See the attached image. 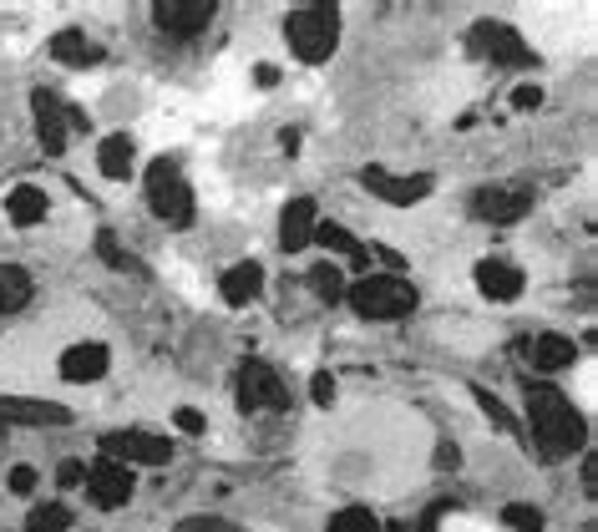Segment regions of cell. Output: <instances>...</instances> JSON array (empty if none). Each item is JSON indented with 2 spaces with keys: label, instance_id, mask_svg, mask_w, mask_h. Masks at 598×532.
<instances>
[{
  "label": "cell",
  "instance_id": "obj_1",
  "mask_svg": "<svg viewBox=\"0 0 598 532\" xmlns=\"http://www.w3.org/2000/svg\"><path fill=\"white\" fill-rule=\"evenodd\" d=\"M528 421H532V441H538V452L553 456V462L584 452L588 426H584V416L573 411V400L563 396L558 386L532 381V386H528Z\"/></svg>",
  "mask_w": 598,
  "mask_h": 532
},
{
  "label": "cell",
  "instance_id": "obj_2",
  "mask_svg": "<svg viewBox=\"0 0 598 532\" xmlns=\"http://www.w3.org/2000/svg\"><path fill=\"white\" fill-rule=\"evenodd\" d=\"M346 299L360 319H406L416 309V290L396 274H360L346 284Z\"/></svg>",
  "mask_w": 598,
  "mask_h": 532
},
{
  "label": "cell",
  "instance_id": "obj_3",
  "mask_svg": "<svg viewBox=\"0 0 598 532\" xmlns=\"http://www.w3.org/2000/svg\"><path fill=\"white\" fill-rule=\"evenodd\" d=\"M284 36H290L294 56L319 67V61H330L335 46H340V11L335 5H305V11H294L284 21Z\"/></svg>",
  "mask_w": 598,
  "mask_h": 532
},
{
  "label": "cell",
  "instance_id": "obj_4",
  "mask_svg": "<svg viewBox=\"0 0 598 532\" xmlns=\"http://www.w3.org/2000/svg\"><path fill=\"white\" fill-rule=\"evenodd\" d=\"M147 208L158 213L162 224H193V188H188L183 168L168 158H158L147 168Z\"/></svg>",
  "mask_w": 598,
  "mask_h": 532
},
{
  "label": "cell",
  "instance_id": "obj_5",
  "mask_svg": "<svg viewBox=\"0 0 598 532\" xmlns=\"http://www.w3.org/2000/svg\"><path fill=\"white\" fill-rule=\"evenodd\" d=\"M31 106H36V137H41V147H46L52 158H61V152H67V133H71V127H77V133H87V112L67 106L56 92H46V87H36V92H31Z\"/></svg>",
  "mask_w": 598,
  "mask_h": 532
},
{
  "label": "cell",
  "instance_id": "obj_6",
  "mask_svg": "<svg viewBox=\"0 0 598 532\" xmlns=\"http://www.w3.org/2000/svg\"><path fill=\"white\" fill-rule=\"evenodd\" d=\"M102 456L122 466H162L173 456V446H168V437H153V431H106Z\"/></svg>",
  "mask_w": 598,
  "mask_h": 532
},
{
  "label": "cell",
  "instance_id": "obj_7",
  "mask_svg": "<svg viewBox=\"0 0 598 532\" xmlns=\"http://www.w3.org/2000/svg\"><path fill=\"white\" fill-rule=\"evenodd\" d=\"M239 406L244 411H290V390L264 360H249L239 371Z\"/></svg>",
  "mask_w": 598,
  "mask_h": 532
},
{
  "label": "cell",
  "instance_id": "obj_8",
  "mask_svg": "<svg viewBox=\"0 0 598 532\" xmlns=\"http://www.w3.org/2000/svg\"><path fill=\"white\" fill-rule=\"evenodd\" d=\"M472 52L493 56L503 67H532V46L512 26H503V21H477L472 26Z\"/></svg>",
  "mask_w": 598,
  "mask_h": 532
},
{
  "label": "cell",
  "instance_id": "obj_9",
  "mask_svg": "<svg viewBox=\"0 0 598 532\" xmlns=\"http://www.w3.org/2000/svg\"><path fill=\"white\" fill-rule=\"evenodd\" d=\"M528 208H532V188H522V183L477 188V193H472V213H477L482 224H518Z\"/></svg>",
  "mask_w": 598,
  "mask_h": 532
},
{
  "label": "cell",
  "instance_id": "obj_10",
  "mask_svg": "<svg viewBox=\"0 0 598 532\" xmlns=\"http://www.w3.org/2000/svg\"><path fill=\"white\" fill-rule=\"evenodd\" d=\"M360 183L371 188L375 199H386L396 203V208H411V203H421L431 188H437V178L431 173H416V178H396L386 173V168H360Z\"/></svg>",
  "mask_w": 598,
  "mask_h": 532
},
{
  "label": "cell",
  "instance_id": "obj_11",
  "mask_svg": "<svg viewBox=\"0 0 598 532\" xmlns=\"http://www.w3.org/2000/svg\"><path fill=\"white\" fill-rule=\"evenodd\" d=\"M87 497H92L97 507H122L127 497H133V466L112 462V456L92 462L87 466Z\"/></svg>",
  "mask_w": 598,
  "mask_h": 532
},
{
  "label": "cell",
  "instance_id": "obj_12",
  "mask_svg": "<svg viewBox=\"0 0 598 532\" xmlns=\"http://www.w3.org/2000/svg\"><path fill=\"white\" fill-rule=\"evenodd\" d=\"M153 21L173 36H199L213 21V0H158L153 5Z\"/></svg>",
  "mask_w": 598,
  "mask_h": 532
},
{
  "label": "cell",
  "instance_id": "obj_13",
  "mask_svg": "<svg viewBox=\"0 0 598 532\" xmlns=\"http://www.w3.org/2000/svg\"><path fill=\"white\" fill-rule=\"evenodd\" d=\"M106 365H112L106 346H102V340H87V346H71L67 355H61V381H71V386H87V381H102Z\"/></svg>",
  "mask_w": 598,
  "mask_h": 532
},
{
  "label": "cell",
  "instance_id": "obj_14",
  "mask_svg": "<svg viewBox=\"0 0 598 532\" xmlns=\"http://www.w3.org/2000/svg\"><path fill=\"white\" fill-rule=\"evenodd\" d=\"M477 290L487 294V299H497V305H507V299H518L522 294V269L507 264V259H482L477 264Z\"/></svg>",
  "mask_w": 598,
  "mask_h": 532
},
{
  "label": "cell",
  "instance_id": "obj_15",
  "mask_svg": "<svg viewBox=\"0 0 598 532\" xmlns=\"http://www.w3.org/2000/svg\"><path fill=\"white\" fill-rule=\"evenodd\" d=\"M315 224H319V213H315V199H294L290 208L280 213V244L284 253H300L309 239H315Z\"/></svg>",
  "mask_w": 598,
  "mask_h": 532
},
{
  "label": "cell",
  "instance_id": "obj_16",
  "mask_svg": "<svg viewBox=\"0 0 598 532\" xmlns=\"http://www.w3.org/2000/svg\"><path fill=\"white\" fill-rule=\"evenodd\" d=\"M218 294H224V305H234V309L253 305V299L264 294V269L253 264V259H244V264H234L224 280H218Z\"/></svg>",
  "mask_w": 598,
  "mask_h": 532
},
{
  "label": "cell",
  "instance_id": "obj_17",
  "mask_svg": "<svg viewBox=\"0 0 598 532\" xmlns=\"http://www.w3.org/2000/svg\"><path fill=\"white\" fill-rule=\"evenodd\" d=\"M0 421H36V426H67L71 411L56 400H21V396H0Z\"/></svg>",
  "mask_w": 598,
  "mask_h": 532
},
{
  "label": "cell",
  "instance_id": "obj_18",
  "mask_svg": "<svg viewBox=\"0 0 598 532\" xmlns=\"http://www.w3.org/2000/svg\"><path fill=\"white\" fill-rule=\"evenodd\" d=\"M46 188H36V183H21V188H11L5 193V218H11L15 228H31V224H41L46 218Z\"/></svg>",
  "mask_w": 598,
  "mask_h": 532
},
{
  "label": "cell",
  "instance_id": "obj_19",
  "mask_svg": "<svg viewBox=\"0 0 598 532\" xmlns=\"http://www.w3.org/2000/svg\"><path fill=\"white\" fill-rule=\"evenodd\" d=\"M528 360L538 371H568L573 360H578V346H573L568 335H538L528 346Z\"/></svg>",
  "mask_w": 598,
  "mask_h": 532
},
{
  "label": "cell",
  "instance_id": "obj_20",
  "mask_svg": "<svg viewBox=\"0 0 598 532\" xmlns=\"http://www.w3.org/2000/svg\"><path fill=\"white\" fill-rule=\"evenodd\" d=\"M52 56L56 61H67V67H92V61H102V46H92L87 31L67 26V31H56L52 36Z\"/></svg>",
  "mask_w": 598,
  "mask_h": 532
},
{
  "label": "cell",
  "instance_id": "obj_21",
  "mask_svg": "<svg viewBox=\"0 0 598 532\" xmlns=\"http://www.w3.org/2000/svg\"><path fill=\"white\" fill-rule=\"evenodd\" d=\"M133 162H137V147L127 133H112L102 143V152H97V168H102V178H127L133 173Z\"/></svg>",
  "mask_w": 598,
  "mask_h": 532
},
{
  "label": "cell",
  "instance_id": "obj_22",
  "mask_svg": "<svg viewBox=\"0 0 598 532\" xmlns=\"http://www.w3.org/2000/svg\"><path fill=\"white\" fill-rule=\"evenodd\" d=\"M315 239L325 244V249H335V253H346L356 269H371V249L350 234V228H340V224H315Z\"/></svg>",
  "mask_w": 598,
  "mask_h": 532
},
{
  "label": "cell",
  "instance_id": "obj_23",
  "mask_svg": "<svg viewBox=\"0 0 598 532\" xmlns=\"http://www.w3.org/2000/svg\"><path fill=\"white\" fill-rule=\"evenodd\" d=\"M26 299H31V274L21 264H0V315H15Z\"/></svg>",
  "mask_w": 598,
  "mask_h": 532
},
{
  "label": "cell",
  "instance_id": "obj_24",
  "mask_svg": "<svg viewBox=\"0 0 598 532\" xmlns=\"http://www.w3.org/2000/svg\"><path fill=\"white\" fill-rule=\"evenodd\" d=\"M309 290H315L325 305L346 299V269H340V264H315V269H309Z\"/></svg>",
  "mask_w": 598,
  "mask_h": 532
},
{
  "label": "cell",
  "instance_id": "obj_25",
  "mask_svg": "<svg viewBox=\"0 0 598 532\" xmlns=\"http://www.w3.org/2000/svg\"><path fill=\"white\" fill-rule=\"evenodd\" d=\"M325 532H381V518H375L371 507H340V512L325 522Z\"/></svg>",
  "mask_w": 598,
  "mask_h": 532
},
{
  "label": "cell",
  "instance_id": "obj_26",
  "mask_svg": "<svg viewBox=\"0 0 598 532\" xmlns=\"http://www.w3.org/2000/svg\"><path fill=\"white\" fill-rule=\"evenodd\" d=\"M71 528V507L61 502H46V507H31L26 532H67Z\"/></svg>",
  "mask_w": 598,
  "mask_h": 532
},
{
  "label": "cell",
  "instance_id": "obj_27",
  "mask_svg": "<svg viewBox=\"0 0 598 532\" xmlns=\"http://www.w3.org/2000/svg\"><path fill=\"white\" fill-rule=\"evenodd\" d=\"M97 253H102L112 269H133V274H143V264H137L133 253H127L117 239H112V228H102V234H97Z\"/></svg>",
  "mask_w": 598,
  "mask_h": 532
},
{
  "label": "cell",
  "instance_id": "obj_28",
  "mask_svg": "<svg viewBox=\"0 0 598 532\" xmlns=\"http://www.w3.org/2000/svg\"><path fill=\"white\" fill-rule=\"evenodd\" d=\"M503 518H507V528H512V532H543V512L528 507V502H512Z\"/></svg>",
  "mask_w": 598,
  "mask_h": 532
},
{
  "label": "cell",
  "instance_id": "obj_29",
  "mask_svg": "<svg viewBox=\"0 0 598 532\" xmlns=\"http://www.w3.org/2000/svg\"><path fill=\"white\" fill-rule=\"evenodd\" d=\"M173 426H178V431H188V437H203V431H208L203 411H193V406H178V411H173Z\"/></svg>",
  "mask_w": 598,
  "mask_h": 532
},
{
  "label": "cell",
  "instance_id": "obj_30",
  "mask_svg": "<svg viewBox=\"0 0 598 532\" xmlns=\"http://www.w3.org/2000/svg\"><path fill=\"white\" fill-rule=\"evenodd\" d=\"M11 493H36V466H11Z\"/></svg>",
  "mask_w": 598,
  "mask_h": 532
},
{
  "label": "cell",
  "instance_id": "obj_31",
  "mask_svg": "<svg viewBox=\"0 0 598 532\" xmlns=\"http://www.w3.org/2000/svg\"><path fill=\"white\" fill-rule=\"evenodd\" d=\"M178 532H228V522L224 518H183Z\"/></svg>",
  "mask_w": 598,
  "mask_h": 532
},
{
  "label": "cell",
  "instance_id": "obj_32",
  "mask_svg": "<svg viewBox=\"0 0 598 532\" xmlns=\"http://www.w3.org/2000/svg\"><path fill=\"white\" fill-rule=\"evenodd\" d=\"M309 396H315L319 406H330V400H335V381H330V375H325V371H319L315 381H309Z\"/></svg>",
  "mask_w": 598,
  "mask_h": 532
},
{
  "label": "cell",
  "instance_id": "obj_33",
  "mask_svg": "<svg viewBox=\"0 0 598 532\" xmlns=\"http://www.w3.org/2000/svg\"><path fill=\"white\" fill-rule=\"evenodd\" d=\"M512 106H518V112H532V106H543V92H538V87H518V92H512Z\"/></svg>",
  "mask_w": 598,
  "mask_h": 532
},
{
  "label": "cell",
  "instance_id": "obj_34",
  "mask_svg": "<svg viewBox=\"0 0 598 532\" xmlns=\"http://www.w3.org/2000/svg\"><path fill=\"white\" fill-rule=\"evenodd\" d=\"M437 466H441V472H456V466H462V452H456L452 441H441V446H437Z\"/></svg>",
  "mask_w": 598,
  "mask_h": 532
},
{
  "label": "cell",
  "instance_id": "obj_35",
  "mask_svg": "<svg viewBox=\"0 0 598 532\" xmlns=\"http://www.w3.org/2000/svg\"><path fill=\"white\" fill-rule=\"evenodd\" d=\"M56 482H61V487H77V482H87V466H81V462H61Z\"/></svg>",
  "mask_w": 598,
  "mask_h": 532
},
{
  "label": "cell",
  "instance_id": "obj_36",
  "mask_svg": "<svg viewBox=\"0 0 598 532\" xmlns=\"http://www.w3.org/2000/svg\"><path fill=\"white\" fill-rule=\"evenodd\" d=\"M253 77H259V87H274V81H280V67H269V61H259V67H253Z\"/></svg>",
  "mask_w": 598,
  "mask_h": 532
},
{
  "label": "cell",
  "instance_id": "obj_37",
  "mask_svg": "<svg viewBox=\"0 0 598 532\" xmlns=\"http://www.w3.org/2000/svg\"><path fill=\"white\" fill-rule=\"evenodd\" d=\"M0 437H5V421H0Z\"/></svg>",
  "mask_w": 598,
  "mask_h": 532
}]
</instances>
